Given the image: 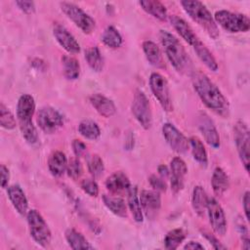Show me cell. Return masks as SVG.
<instances>
[{
  "instance_id": "33",
  "label": "cell",
  "mask_w": 250,
  "mask_h": 250,
  "mask_svg": "<svg viewBox=\"0 0 250 250\" xmlns=\"http://www.w3.org/2000/svg\"><path fill=\"white\" fill-rule=\"evenodd\" d=\"M85 60L88 65L96 72H101L104 69V59L100 52V49L97 46L90 47L85 50Z\"/></svg>"
},
{
  "instance_id": "8",
  "label": "cell",
  "mask_w": 250,
  "mask_h": 250,
  "mask_svg": "<svg viewBox=\"0 0 250 250\" xmlns=\"http://www.w3.org/2000/svg\"><path fill=\"white\" fill-rule=\"evenodd\" d=\"M131 111L134 118L145 129H150L152 125V112L150 103L142 90H137L131 104Z\"/></svg>"
},
{
  "instance_id": "6",
  "label": "cell",
  "mask_w": 250,
  "mask_h": 250,
  "mask_svg": "<svg viewBox=\"0 0 250 250\" xmlns=\"http://www.w3.org/2000/svg\"><path fill=\"white\" fill-rule=\"evenodd\" d=\"M26 218L33 240L40 246L47 247L51 242L52 233L42 215L37 210L30 209L26 214Z\"/></svg>"
},
{
  "instance_id": "46",
  "label": "cell",
  "mask_w": 250,
  "mask_h": 250,
  "mask_svg": "<svg viewBox=\"0 0 250 250\" xmlns=\"http://www.w3.org/2000/svg\"><path fill=\"white\" fill-rule=\"evenodd\" d=\"M0 175H1V187L3 188H6L8 187V183L10 180V171L8 167H6L4 164L0 166Z\"/></svg>"
},
{
  "instance_id": "24",
  "label": "cell",
  "mask_w": 250,
  "mask_h": 250,
  "mask_svg": "<svg viewBox=\"0 0 250 250\" xmlns=\"http://www.w3.org/2000/svg\"><path fill=\"white\" fill-rule=\"evenodd\" d=\"M67 163L65 154L61 150H57L50 155L48 159V168L54 177H61L66 171Z\"/></svg>"
},
{
  "instance_id": "48",
  "label": "cell",
  "mask_w": 250,
  "mask_h": 250,
  "mask_svg": "<svg viewBox=\"0 0 250 250\" xmlns=\"http://www.w3.org/2000/svg\"><path fill=\"white\" fill-rule=\"evenodd\" d=\"M157 172H158V176H160L161 178H163L164 180L169 178L170 177V170L169 168L164 165V164H161L157 167Z\"/></svg>"
},
{
  "instance_id": "11",
  "label": "cell",
  "mask_w": 250,
  "mask_h": 250,
  "mask_svg": "<svg viewBox=\"0 0 250 250\" xmlns=\"http://www.w3.org/2000/svg\"><path fill=\"white\" fill-rule=\"evenodd\" d=\"M36 122L46 134H53L63 125L62 115L52 106H43L37 112Z\"/></svg>"
},
{
  "instance_id": "30",
  "label": "cell",
  "mask_w": 250,
  "mask_h": 250,
  "mask_svg": "<svg viewBox=\"0 0 250 250\" xmlns=\"http://www.w3.org/2000/svg\"><path fill=\"white\" fill-rule=\"evenodd\" d=\"M188 146L193 159L200 165L206 166L208 164V155L202 141L199 138L192 136L188 139Z\"/></svg>"
},
{
  "instance_id": "2",
  "label": "cell",
  "mask_w": 250,
  "mask_h": 250,
  "mask_svg": "<svg viewBox=\"0 0 250 250\" xmlns=\"http://www.w3.org/2000/svg\"><path fill=\"white\" fill-rule=\"evenodd\" d=\"M159 39L164 52L174 68L179 73L191 74L193 71L191 60L180 40L175 35L164 29L159 31Z\"/></svg>"
},
{
  "instance_id": "39",
  "label": "cell",
  "mask_w": 250,
  "mask_h": 250,
  "mask_svg": "<svg viewBox=\"0 0 250 250\" xmlns=\"http://www.w3.org/2000/svg\"><path fill=\"white\" fill-rule=\"evenodd\" d=\"M235 224H236V229L239 233L240 239L242 241V248L246 249V250L250 249V238H249L247 225L245 224L244 220L241 217H237Z\"/></svg>"
},
{
  "instance_id": "14",
  "label": "cell",
  "mask_w": 250,
  "mask_h": 250,
  "mask_svg": "<svg viewBox=\"0 0 250 250\" xmlns=\"http://www.w3.org/2000/svg\"><path fill=\"white\" fill-rule=\"evenodd\" d=\"M197 127L202 134L205 142L212 146L213 148H218L220 146V135L215 126L214 121L210 118V116L200 111L197 115Z\"/></svg>"
},
{
  "instance_id": "47",
  "label": "cell",
  "mask_w": 250,
  "mask_h": 250,
  "mask_svg": "<svg viewBox=\"0 0 250 250\" xmlns=\"http://www.w3.org/2000/svg\"><path fill=\"white\" fill-rule=\"evenodd\" d=\"M242 205H243V209H244V214H245V218L247 221H249V212H250V192L247 190L245 191L243 198H242Z\"/></svg>"
},
{
  "instance_id": "4",
  "label": "cell",
  "mask_w": 250,
  "mask_h": 250,
  "mask_svg": "<svg viewBox=\"0 0 250 250\" xmlns=\"http://www.w3.org/2000/svg\"><path fill=\"white\" fill-rule=\"evenodd\" d=\"M181 5L188 17L202 27L211 38L216 39L219 37L220 31L218 25L210 11L203 3L196 0H184L181 1Z\"/></svg>"
},
{
  "instance_id": "22",
  "label": "cell",
  "mask_w": 250,
  "mask_h": 250,
  "mask_svg": "<svg viewBox=\"0 0 250 250\" xmlns=\"http://www.w3.org/2000/svg\"><path fill=\"white\" fill-rule=\"evenodd\" d=\"M106 188L113 194L121 193L128 189L131 187L130 180L123 172H114L110 176H108L105 180Z\"/></svg>"
},
{
  "instance_id": "43",
  "label": "cell",
  "mask_w": 250,
  "mask_h": 250,
  "mask_svg": "<svg viewBox=\"0 0 250 250\" xmlns=\"http://www.w3.org/2000/svg\"><path fill=\"white\" fill-rule=\"evenodd\" d=\"M201 233H202V236H204L209 241V243L212 245V247L214 249H217V250H225V249H227V246L222 244L220 242V240L215 235H213L210 232L205 231V230H202Z\"/></svg>"
},
{
  "instance_id": "34",
  "label": "cell",
  "mask_w": 250,
  "mask_h": 250,
  "mask_svg": "<svg viewBox=\"0 0 250 250\" xmlns=\"http://www.w3.org/2000/svg\"><path fill=\"white\" fill-rule=\"evenodd\" d=\"M101 40L105 46L111 49H117L123 43L121 34L113 25H108L105 27L101 36Z\"/></svg>"
},
{
  "instance_id": "29",
  "label": "cell",
  "mask_w": 250,
  "mask_h": 250,
  "mask_svg": "<svg viewBox=\"0 0 250 250\" xmlns=\"http://www.w3.org/2000/svg\"><path fill=\"white\" fill-rule=\"evenodd\" d=\"M192 48H193L196 56L198 57V59L205 64V66L207 68H209L212 71L218 70L219 65H218V62H217L215 57L213 56L211 51L206 47V45L202 41L197 43Z\"/></svg>"
},
{
  "instance_id": "36",
  "label": "cell",
  "mask_w": 250,
  "mask_h": 250,
  "mask_svg": "<svg viewBox=\"0 0 250 250\" xmlns=\"http://www.w3.org/2000/svg\"><path fill=\"white\" fill-rule=\"evenodd\" d=\"M187 232L183 229H174L167 232L164 237V245L168 250L177 249L180 244L186 239Z\"/></svg>"
},
{
  "instance_id": "17",
  "label": "cell",
  "mask_w": 250,
  "mask_h": 250,
  "mask_svg": "<svg viewBox=\"0 0 250 250\" xmlns=\"http://www.w3.org/2000/svg\"><path fill=\"white\" fill-rule=\"evenodd\" d=\"M53 35L60 46L64 49L67 53L77 54L80 52V45L75 39V37L65 28L63 25L60 23L54 24L53 27Z\"/></svg>"
},
{
  "instance_id": "44",
  "label": "cell",
  "mask_w": 250,
  "mask_h": 250,
  "mask_svg": "<svg viewBox=\"0 0 250 250\" xmlns=\"http://www.w3.org/2000/svg\"><path fill=\"white\" fill-rule=\"evenodd\" d=\"M71 146H72V150H73V152H74V154L77 158L84 156V154L86 153L87 146L80 140H77V139L73 140L72 143H71Z\"/></svg>"
},
{
  "instance_id": "28",
  "label": "cell",
  "mask_w": 250,
  "mask_h": 250,
  "mask_svg": "<svg viewBox=\"0 0 250 250\" xmlns=\"http://www.w3.org/2000/svg\"><path fill=\"white\" fill-rule=\"evenodd\" d=\"M64 236L69 247L73 250L94 249V246L90 244L86 237L75 229H67L64 232Z\"/></svg>"
},
{
  "instance_id": "3",
  "label": "cell",
  "mask_w": 250,
  "mask_h": 250,
  "mask_svg": "<svg viewBox=\"0 0 250 250\" xmlns=\"http://www.w3.org/2000/svg\"><path fill=\"white\" fill-rule=\"evenodd\" d=\"M35 111V101L29 94L21 95L17 104V118L22 138L26 143L33 145L38 141V133L32 117Z\"/></svg>"
},
{
  "instance_id": "21",
  "label": "cell",
  "mask_w": 250,
  "mask_h": 250,
  "mask_svg": "<svg viewBox=\"0 0 250 250\" xmlns=\"http://www.w3.org/2000/svg\"><path fill=\"white\" fill-rule=\"evenodd\" d=\"M144 54L147 62L156 68H165V62L159 47L151 40H146L142 44Z\"/></svg>"
},
{
  "instance_id": "40",
  "label": "cell",
  "mask_w": 250,
  "mask_h": 250,
  "mask_svg": "<svg viewBox=\"0 0 250 250\" xmlns=\"http://www.w3.org/2000/svg\"><path fill=\"white\" fill-rule=\"evenodd\" d=\"M66 173H67V176L69 178H71L72 180H77L81 177V175L83 173V168H82V164H81L80 160L77 157L72 158L67 163Z\"/></svg>"
},
{
  "instance_id": "16",
  "label": "cell",
  "mask_w": 250,
  "mask_h": 250,
  "mask_svg": "<svg viewBox=\"0 0 250 250\" xmlns=\"http://www.w3.org/2000/svg\"><path fill=\"white\" fill-rule=\"evenodd\" d=\"M143 212L149 219L155 217L161 207L160 192L156 190L143 189L139 195Z\"/></svg>"
},
{
  "instance_id": "15",
  "label": "cell",
  "mask_w": 250,
  "mask_h": 250,
  "mask_svg": "<svg viewBox=\"0 0 250 250\" xmlns=\"http://www.w3.org/2000/svg\"><path fill=\"white\" fill-rule=\"evenodd\" d=\"M187 174L188 166L186 162L179 156L174 157L170 162V187L174 193L183 189Z\"/></svg>"
},
{
  "instance_id": "18",
  "label": "cell",
  "mask_w": 250,
  "mask_h": 250,
  "mask_svg": "<svg viewBox=\"0 0 250 250\" xmlns=\"http://www.w3.org/2000/svg\"><path fill=\"white\" fill-rule=\"evenodd\" d=\"M169 21L174 27V29L180 34V36L191 47L195 46L197 43H199L201 40L196 35V33L193 31L191 26L181 17H178L176 15H172L169 17Z\"/></svg>"
},
{
  "instance_id": "23",
  "label": "cell",
  "mask_w": 250,
  "mask_h": 250,
  "mask_svg": "<svg viewBox=\"0 0 250 250\" xmlns=\"http://www.w3.org/2000/svg\"><path fill=\"white\" fill-rule=\"evenodd\" d=\"M211 186L216 195H223L229 188V178L226 171L221 167H216L211 178Z\"/></svg>"
},
{
  "instance_id": "37",
  "label": "cell",
  "mask_w": 250,
  "mask_h": 250,
  "mask_svg": "<svg viewBox=\"0 0 250 250\" xmlns=\"http://www.w3.org/2000/svg\"><path fill=\"white\" fill-rule=\"evenodd\" d=\"M87 167L93 178H100L104 171V164L99 154H92L87 159Z\"/></svg>"
},
{
  "instance_id": "20",
  "label": "cell",
  "mask_w": 250,
  "mask_h": 250,
  "mask_svg": "<svg viewBox=\"0 0 250 250\" xmlns=\"http://www.w3.org/2000/svg\"><path fill=\"white\" fill-rule=\"evenodd\" d=\"M7 195L16 211L24 216L28 212V201L22 188L19 185H12L7 188Z\"/></svg>"
},
{
  "instance_id": "12",
  "label": "cell",
  "mask_w": 250,
  "mask_h": 250,
  "mask_svg": "<svg viewBox=\"0 0 250 250\" xmlns=\"http://www.w3.org/2000/svg\"><path fill=\"white\" fill-rule=\"evenodd\" d=\"M206 210L209 217V222L214 232L220 236H224L227 232V219L222 206L214 197H209L207 200Z\"/></svg>"
},
{
  "instance_id": "35",
  "label": "cell",
  "mask_w": 250,
  "mask_h": 250,
  "mask_svg": "<svg viewBox=\"0 0 250 250\" xmlns=\"http://www.w3.org/2000/svg\"><path fill=\"white\" fill-rule=\"evenodd\" d=\"M79 134L88 140H97L101 136V129L97 122L91 119H84L78 124Z\"/></svg>"
},
{
  "instance_id": "49",
  "label": "cell",
  "mask_w": 250,
  "mask_h": 250,
  "mask_svg": "<svg viewBox=\"0 0 250 250\" xmlns=\"http://www.w3.org/2000/svg\"><path fill=\"white\" fill-rule=\"evenodd\" d=\"M184 249H191V250H194V249H204V246L202 244H200L199 242H197V241H188L184 246Z\"/></svg>"
},
{
  "instance_id": "31",
  "label": "cell",
  "mask_w": 250,
  "mask_h": 250,
  "mask_svg": "<svg viewBox=\"0 0 250 250\" xmlns=\"http://www.w3.org/2000/svg\"><path fill=\"white\" fill-rule=\"evenodd\" d=\"M208 195L201 186H195L192 190L191 195V205L194 212L199 216H204L206 206H207Z\"/></svg>"
},
{
  "instance_id": "45",
  "label": "cell",
  "mask_w": 250,
  "mask_h": 250,
  "mask_svg": "<svg viewBox=\"0 0 250 250\" xmlns=\"http://www.w3.org/2000/svg\"><path fill=\"white\" fill-rule=\"evenodd\" d=\"M15 3L21 11H22L23 13H25L27 15H30V14L34 13V11H35V4L32 1L21 0V1H16Z\"/></svg>"
},
{
  "instance_id": "7",
  "label": "cell",
  "mask_w": 250,
  "mask_h": 250,
  "mask_svg": "<svg viewBox=\"0 0 250 250\" xmlns=\"http://www.w3.org/2000/svg\"><path fill=\"white\" fill-rule=\"evenodd\" d=\"M61 9L62 13L85 34H90L96 27L95 20L82 10L79 6L70 2H62Z\"/></svg>"
},
{
  "instance_id": "26",
  "label": "cell",
  "mask_w": 250,
  "mask_h": 250,
  "mask_svg": "<svg viewBox=\"0 0 250 250\" xmlns=\"http://www.w3.org/2000/svg\"><path fill=\"white\" fill-rule=\"evenodd\" d=\"M142 9L159 21H166L168 18L166 7L157 0H143L139 2Z\"/></svg>"
},
{
  "instance_id": "19",
  "label": "cell",
  "mask_w": 250,
  "mask_h": 250,
  "mask_svg": "<svg viewBox=\"0 0 250 250\" xmlns=\"http://www.w3.org/2000/svg\"><path fill=\"white\" fill-rule=\"evenodd\" d=\"M89 101L92 106L96 109V111L105 118L113 116L116 112V106L113 101L102 94L96 93L91 95Z\"/></svg>"
},
{
  "instance_id": "5",
  "label": "cell",
  "mask_w": 250,
  "mask_h": 250,
  "mask_svg": "<svg viewBox=\"0 0 250 250\" xmlns=\"http://www.w3.org/2000/svg\"><path fill=\"white\" fill-rule=\"evenodd\" d=\"M213 18L216 23L230 33L247 32L250 28V20L248 16L244 14L219 10L215 13Z\"/></svg>"
},
{
  "instance_id": "38",
  "label": "cell",
  "mask_w": 250,
  "mask_h": 250,
  "mask_svg": "<svg viewBox=\"0 0 250 250\" xmlns=\"http://www.w3.org/2000/svg\"><path fill=\"white\" fill-rule=\"evenodd\" d=\"M0 125L6 130H13L17 126L14 114L3 103L0 104Z\"/></svg>"
},
{
  "instance_id": "32",
  "label": "cell",
  "mask_w": 250,
  "mask_h": 250,
  "mask_svg": "<svg viewBox=\"0 0 250 250\" xmlns=\"http://www.w3.org/2000/svg\"><path fill=\"white\" fill-rule=\"evenodd\" d=\"M63 75L67 80H76L80 75V64L74 57L64 55L62 58Z\"/></svg>"
},
{
  "instance_id": "25",
  "label": "cell",
  "mask_w": 250,
  "mask_h": 250,
  "mask_svg": "<svg viewBox=\"0 0 250 250\" xmlns=\"http://www.w3.org/2000/svg\"><path fill=\"white\" fill-rule=\"evenodd\" d=\"M103 201L105 207L115 216L120 218L127 217V206L123 198L115 195L104 194Z\"/></svg>"
},
{
  "instance_id": "1",
  "label": "cell",
  "mask_w": 250,
  "mask_h": 250,
  "mask_svg": "<svg viewBox=\"0 0 250 250\" xmlns=\"http://www.w3.org/2000/svg\"><path fill=\"white\" fill-rule=\"evenodd\" d=\"M192 86L201 102L215 113L226 117L229 112V104L216 84L202 71L191 72Z\"/></svg>"
},
{
  "instance_id": "42",
  "label": "cell",
  "mask_w": 250,
  "mask_h": 250,
  "mask_svg": "<svg viewBox=\"0 0 250 250\" xmlns=\"http://www.w3.org/2000/svg\"><path fill=\"white\" fill-rule=\"evenodd\" d=\"M148 182H149V185L151 186V188L158 192H164L167 189V184H166L165 180L163 178H161L160 176L150 175L148 178Z\"/></svg>"
},
{
  "instance_id": "27",
  "label": "cell",
  "mask_w": 250,
  "mask_h": 250,
  "mask_svg": "<svg viewBox=\"0 0 250 250\" xmlns=\"http://www.w3.org/2000/svg\"><path fill=\"white\" fill-rule=\"evenodd\" d=\"M127 203L134 220L138 223H142L144 220V214L138 194V188L136 186H131L128 189Z\"/></svg>"
},
{
  "instance_id": "10",
  "label": "cell",
  "mask_w": 250,
  "mask_h": 250,
  "mask_svg": "<svg viewBox=\"0 0 250 250\" xmlns=\"http://www.w3.org/2000/svg\"><path fill=\"white\" fill-rule=\"evenodd\" d=\"M149 87L153 96L160 104L161 107L165 111H172L173 104L171 100L168 81L165 76L158 72H152L149 76Z\"/></svg>"
},
{
  "instance_id": "9",
  "label": "cell",
  "mask_w": 250,
  "mask_h": 250,
  "mask_svg": "<svg viewBox=\"0 0 250 250\" xmlns=\"http://www.w3.org/2000/svg\"><path fill=\"white\" fill-rule=\"evenodd\" d=\"M233 139L240 161L246 172L249 171L250 136L248 125L243 120H237L233 126Z\"/></svg>"
},
{
  "instance_id": "13",
  "label": "cell",
  "mask_w": 250,
  "mask_h": 250,
  "mask_svg": "<svg viewBox=\"0 0 250 250\" xmlns=\"http://www.w3.org/2000/svg\"><path fill=\"white\" fill-rule=\"evenodd\" d=\"M162 135L169 146L177 153H185L188 148V140L172 123H164Z\"/></svg>"
},
{
  "instance_id": "41",
  "label": "cell",
  "mask_w": 250,
  "mask_h": 250,
  "mask_svg": "<svg viewBox=\"0 0 250 250\" xmlns=\"http://www.w3.org/2000/svg\"><path fill=\"white\" fill-rule=\"evenodd\" d=\"M81 189L91 197H97L99 195V186L94 179H84L80 184Z\"/></svg>"
}]
</instances>
